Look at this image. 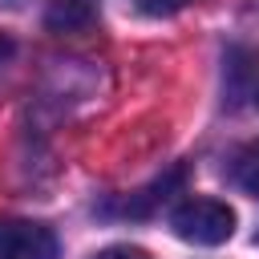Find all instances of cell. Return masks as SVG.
I'll return each instance as SVG.
<instances>
[{
    "instance_id": "7",
    "label": "cell",
    "mask_w": 259,
    "mask_h": 259,
    "mask_svg": "<svg viewBox=\"0 0 259 259\" xmlns=\"http://www.w3.org/2000/svg\"><path fill=\"white\" fill-rule=\"evenodd\" d=\"M8 57H12V40H8V36H0V61H8Z\"/></svg>"
},
{
    "instance_id": "2",
    "label": "cell",
    "mask_w": 259,
    "mask_h": 259,
    "mask_svg": "<svg viewBox=\"0 0 259 259\" xmlns=\"http://www.w3.org/2000/svg\"><path fill=\"white\" fill-rule=\"evenodd\" d=\"M0 259H57V235L32 219H4Z\"/></svg>"
},
{
    "instance_id": "5",
    "label": "cell",
    "mask_w": 259,
    "mask_h": 259,
    "mask_svg": "<svg viewBox=\"0 0 259 259\" xmlns=\"http://www.w3.org/2000/svg\"><path fill=\"white\" fill-rule=\"evenodd\" d=\"M146 16H174L178 8H186V0H134Z\"/></svg>"
},
{
    "instance_id": "6",
    "label": "cell",
    "mask_w": 259,
    "mask_h": 259,
    "mask_svg": "<svg viewBox=\"0 0 259 259\" xmlns=\"http://www.w3.org/2000/svg\"><path fill=\"white\" fill-rule=\"evenodd\" d=\"M97 259H150L142 247H105Z\"/></svg>"
},
{
    "instance_id": "1",
    "label": "cell",
    "mask_w": 259,
    "mask_h": 259,
    "mask_svg": "<svg viewBox=\"0 0 259 259\" xmlns=\"http://www.w3.org/2000/svg\"><path fill=\"white\" fill-rule=\"evenodd\" d=\"M170 227L178 239H186L194 247H219L235 235V210L219 198H186L174 206Z\"/></svg>"
},
{
    "instance_id": "3",
    "label": "cell",
    "mask_w": 259,
    "mask_h": 259,
    "mask_svg": "<svg viewBox=\"0 0 259 259\" xmlns=\"http://www.w3.org/2000/svg\"><path fill=\"white\" fill-rule=\"evenodd\" d=\"M97 20V0H49L45 28L49 32H81Z\"/></svg>"
},
{
    "instance_id": "8",
    "label": "cell",
    "mask_w": 259,
    "mask_h": 259,
    "mask_svg": "<svg viewBox=\"0 0 259 259\" xmlns=\"http://www.w3.org/2000/svg\"><path fill=\"white\" fill-rule=\"evenodd\" d=\"M0 4H8V8H16V4H20V0H0Z\"/></svg>"
},
{
    "instance_id": "4",
    "label": "cell",
    "mask_w": 259,
    "mask_h": 259,
    "mask_svg": "<svg viewBox=\"0 0 259 259\" xmlns=\"http://www.w3.org/2000/svg\"><path fill=\"white\" fill-rule=\"evenodd\" d=\"M235 182L247 194L259 198V142H251V146L239 150V158H235Z\"/></svg>"
}]
</instances>
